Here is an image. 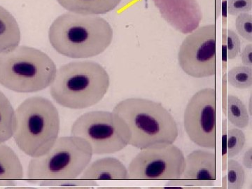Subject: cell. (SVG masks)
Listing matches in <instances>:
<instances>
[{
    "mask_svg": "<svg viewBox=\"0 0 252 189\" xmlns=\"http://www.w3.org/2000/svg\"><path fill=\"white\" fill-rule=\"evenodd\" d=\"M252 9V0H228V12L231 16L250 13Z\"/></svg>",
    "mask_w": 252,
    "mask_h": 189,
    "instance_id": "d4e9b609",
    "label": "cell"
},
{
    "mask_svg": "<svg viewBox=\"0 0 252 189\" xmlns=\"http://www.w3.org/2000/svg\"><path fill=\"white\" fill-rule=\"evenodd\" d=\"M185 168V154L174 144L142 149L131 160L127 169L128 180H178L182 178Z\"/></svg>",
    "mask_w": 252,
    "mask_h": 189,
    "instance_id": "ba28073f",
    "label": "cell"
},
{
    "mask_svg": "<svg viewBox=\"0 0 252 189\" xmlns=\"http://www.w3.org/2000/svg\"><path fill=\"white\" fill-rule=\"evenodd\" d=\"M181 69L187 75L204 79L216 74V27H198L182 41L178 52Z\"/></svg>",
    "mask_w": 252,
    "mask_h": 189,
    "instance_id": "9c48e42d",
    "label": "cell"
},
{
    "mask_svg": "<svg viewBox=\"0 0 252 189\" xmlns=\"http://www.w3.org/2000/svg\"><path fill=\"white\" fill-rule=\"evenodd\" d=\"M50 44L70 59H89L102 54L112 44L113 29L104 18L67 13L56 18L49 28Z\"/></svg>",
    "mask_w": 252,
    "mask_h": 189,
    "instance_id": "6da1fadb",
    "label": "cell"
},
{
    "mask_svg": "<svg viewBox=\"0 0 252 189\" xmlns=\"http://www.w3.org/2000/svg\"><path fill=\"white\" fill-rule=\"evenodd\" d=\"M16 185V183H15L14 180H0V187H4V186H15Z\"/></svg>",
    "mask_w": 252,
    "mask_h": 189,
    "instance_id": "f1b7e54d",
    "label": "cell"
},
{
    "mask_svg": "<svg viewBox=\"0 0 252 189\" xmlns=\"http://www.w3.org/2000/svg\"><path fill=\"white\" fill-rule=\"evenodd\" d=\"M216 174L215 152L197 149L185 157V168L182 179L208 182L213 186Z\"/></svg>",
    "mask_w": 252,
    "mask_h": 189,
    "instance_id": "7c38bea8",
    "label": "cell"
},
{
    "mask_svg": "<svg viewBox=\"0 0 252 189\" xmlns=\"http://www.w3.org/2000/svg\"><path fill=\"white\" fill-rule=\"evenodd\" d=\"M64 9L82 15L105 14L119 6L122 0H57Z\"/></svg>",
    "mask_w": 252,
    "mask_h": 189,
    "instance_id": "5bb4252c",
    "label": "cell"
},
{
    "mask_svg": "<svg viewBox=\"0 0 252 189\" xmlns=\"http://www.w3.org/2000/svg\"><path fill=\"white\" fill-rule=\"evenodd\" d=\"M252 149L250 148L244 154L243 163L244 166L248 168V170H252Z\"/></svg>",
    "mask_w": 252,
    "mask_h": 189,
    "instance_id": "83f0119b",
    "label": "cell"
},
{
    "mask_svg": "<svg viewBox=\"0 0 252 189\" xmlns=\"http://www.w3.org/2000/svg\"><path fill=\"white\" fill-rule=\"evenodd\" d=\"M246 142V137L241 129L233 127L228 132L227 154L229 158L238 156L243 150Z\"/></svg>",
    "mask_w": 252,
    "mask_h": 189,
    "instance_id": "44dd1931",
    "label": "cell"
},
{
    "mask_svg": "<svg viewBox=\"0 0 252 189\" xmlns=\"http://www.w3.org/2000/svg\"><path fill=\"white\" fill-rule=\"evenodd\" d=\"M93 155L90 144L84 139L74 135L59 137L47 153L31 159L28 180L35 183L77 178L90 164Z\"/></svg>",
    "mask_w": 252,
    "mask_h": 189,
    "instance_id": "8992f818",
    "label": "cell"
},
{
    "mask_svg": "<svg viewBox=\"0 0 252 189\" xmlns=\"http://www.w3.org/2000/svg\"><path fill=\"white\" fill-rule=\"evenodd\" d=\"M23 167L17 154L4 143L0 142V180H21Z\"/></svg>",
    "mask_w": 252,
    "mask_h": 189,
    "instance_id": "2e32d148",
    "label": "cell"
},
{
    "mask_svg": "<svg viewBox=\"0 0 252 189\" xmlns=\"http://www.w3.org/2000/svg\"><path fill=\"white\" fill-rule=\"evenodd\" d=\"M71 135L87 141L93 154H115L130 144V132L127 124L114 112L94 111L86 113L74 122Z\"/></svg>",
    "mask_w": 252,
    "mask_h": 189,
    "instance_id": "52a82bcc",
    "label": "cell"
},
{
    "mask_svg": "<svg viewBox=\"0 0 252 189\" xmlns=\"http://www.w3.org/2000/svg\"><path fill=\"white\" fill-rule=\"evenodd\" d=\"M113 112L127 124L130 132V145L140 150L170 145L178 137L175 119L159 102L131 97L119 102Z\"/></svg>",
    "mask_w": 252,
    "mask_h": 189,
    "instance_id": "7a4b0ae2",
    "label": "cell"
},
{
    "mask_svg": "<svg viewBox=\"0 0 252 189\" xmlns=\"http://www.w3.org/2000/svg\"><path fill=\"white\" fill-rule=\"evenodd\" d=\"M109 86V74L99 63L75 61L57 69L50 94L62 107L83 109L100 102Z\"/></svg>",
    "mask_w": 252,
    "mask_h": 189,
    "instance_id": "3957f363",
    "label": "cell"
},
{
    "mask_svg": "<svg viewBox=\"0 0 252 189\" xmlns=\"http://www.w3.org/2000/svg\"><path fill=\"white\" fill-rule=\"evenodd\" d=\"M252 44H249L245 46V49L242 51L241 60L243 64L247 67H252Z\"/></svg>",
    "mask_w": 252,
    "mask_h": 189,
    "instance_id": "4316f807",
    "label": "cell"
},
{
    "mask_svg": "<svg viewBox=\"0 0 252 189\" xmlns=\"http://www.w3.org/2000/svg\"><path fill=\"white\" fill-rule=\"evenodd\" d=\"M227 114L228 121L235 127L245 128L250 124L248 108L238 97L233 94H229L227 99Z\"/></svg>",
    "mask_w": 252,
    "mask_h": 189,
    "instance_id": "ac0fdd59",
    "label": "cell"
},
{
    "mask_svg": "<svg viewBox=\"0 0 252 189\" xmlns=\"http://www.w3.org/2000/svg\"><path fill=\"white\" fill-rule=\"evenodd\" d=\"M184 126L189 138L202 148H216V90L206 88L189 99Z\"/></svg>",
    "mask_w": 252,
    "mask_h": 189,
    "instance_id": "30bf717a",
    "label": "cell"
},
{
    "mask_svg": "<svg viewBox=\"0 0 252 189\" xmlns=\"http://www.w3.org/2000/svg\"><path fill=\"white\" fill-rule=\"evenodd\" d=\"M56 72L54 61L35 48L18 46L0 54V84L10 91L29 94L44 90Z\"/></svg>",
    "mask_w": 252,
    "mask_h": 189,
    "instance_id": "5b68a950",
    "label": "cell"
},
{
    "mask_svg": "<svg viewBox=\"0 0 252 189\" xmlns=\"http://www.w3.org/2000/svg\"><path fill=\"white\" fill-rule=\"evenodd\" d=\"M230 86L235 89H250L252 86V67L238 66L230 69L227 74Z\"/></svg>",
    "mask_w": 252,
    "mask_h": 189,
    "instance_id": "d6986e66",
    "label": "cell"
},
{
    "mask_svg": "<svg viewBox=\"0 0 252 189\" xmlns=\"http://www.w3.org/2000/svg\"><path fill=\"white\" fill-rule=\"evenodd\" d=\"M167 187H211L208 182H201V181L185 180V179H178V180H168L167 182Z\"/></svg>",
    "mask_w": 252,
    "mask_h": 189,
    "instance_id": "484cf974",
    "label": "cell"
},
{
    "mask_svg": "<svg viewBox=\"0 0 252 189\" xmlns=\"http://www.w3.org/2000/svg\"><path fill=\"white\" fill-rule=\"evenodd\" d=\"M161 17L175 31L189 34L203 20L198 0H152Z\"/></svg>",
    "mask_w": 252,
    "mask_h": 189,
    "instance_id": "8fae6325",
    "label": "cell"
},
{
    "mask_svg": "<svg viewBox=\"0 0 252 189\" xmlns=\"http://www.w3.org/2000/svg\"><path fill=\"white\" fill-rule=\"evenodd\" d=\"M17 128L15 142L32 158L44 155L59 139L61 119L59 111L49 99L31 97L16 111Z\"/></svg>",
    "mask_w": 252,
    "mask_h": 189,
    "instance_id": "277c9868",
    "label": "cell"
},
{
    "mask_svg": "<svg viewBox=\"0 0 252 189\" xmlns=\"http://www.w3.org/2000/svg\"><path fill=\"white\" fill-rule=\"evenodd\" d=\"M226 39V53L228 59H236L241 51V41L240 37L235 31L228 30Z\"/></svg>",
    "mask_w": 252,
    "mask_h": 189,
    "instance_id": "cb8c5ba5",
    "label": "cell"
},
{
    "mask_svg": "<svg viewBox=\"0 0 252 189\" xmlns=\"http://www.w3.org/2000/svg\"><path fill=\"white\" fill-rule=\"evenodd\" d=\"M235 28L239 35L245 40L252 41V16L250 13H244L237 16Z\"/></svg>",
    "mask_w": 252,
    "mask_h": 189,
    "instance_id": "7402d4cb",
    "label": "cell"
},
{
    "mask_svg": "<svg viewBox=\"0 0 252 189\" xmlns=\"http://www.w3.org/2000/svg\"><path fill=\"white\" fill-rule=\"evenodd\" d=\"M39 185L45 187H91L97 186L96 181L83 180V179H66V180H43Z\"/></svg>",
    "mask_w": 252,
    "mask_h": 189,
    "instance_id": "603a6c76",
    "label": "cell"
},
{
    "mask_svg": "<svg viewBox=\"0 0 252 189\" xmlns=\"http://www.w3.org/2000/svg\"><path fill=\"white\" fill-rule=\"evenodd\" d=\"M245 170L237 160L230 159L227 164V185L229 189L243 188L245 183Z\"/></svg>",
    "mask_w": 252,
    "mask_h": 189,
    "instance_id": "ffe728a7",
    "label": "cell"
},
{
    "mask_svg": "<svg viewBox=\"0 0 252 189\" xmlns=\"http://www.w3.org/2000/svg\"><path fill=\"white\" fill-rule=\"evenodd\" d=\"M21 39L17 21L11 13L0 6V54L16 49Z\"/></svg>",
    "mask_w": 252,
    "mask_h": 189,
    "instance_id": "9a60e30c",
    "label": "cell"
},
{
    "mask_svg": "<svg viewBox=\"0 0 252 189\" xmlns=\"http://www.w3.org/2000/svg\"><path fill=\"white\" fill-rule=\"evenodd\" d=\"M17 128V116L12 104L0 91V142L4 143L14 137Z\"/></svg>",
    "mask_w": 252,
    "mask_h": 189,
    "instance_id": "e0dca14e",
    "label": "cell"
},
{
    "mask_svg": "<svg viewBox=\"0 0 252 189\" xmlns=\"http://www.w3.org/2000/svg\"><path fill=\"white\" fill-rule=\"evenodd\" d=\"M81 179L89 180H127L128 171L117 158H103L89 164L82 173Z\"/></svg>",
    "mask_w": 252,
    "mask_h": 189,
    "instance_id": "4fadbf2b",
    "label": "cell"
}]
</instances>
